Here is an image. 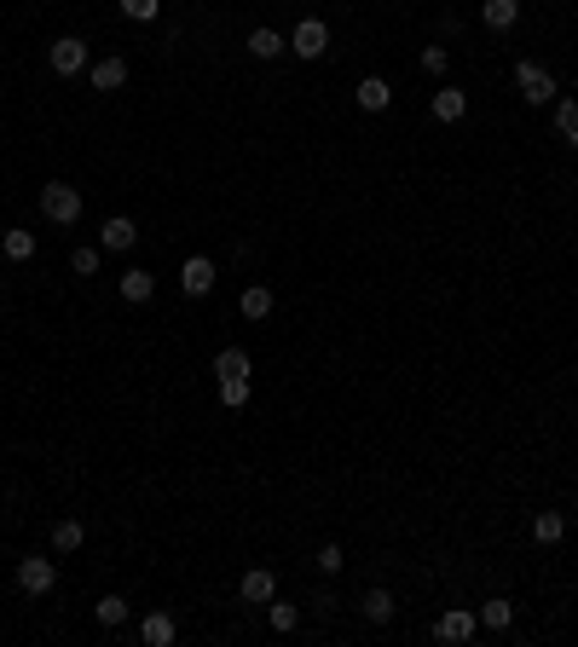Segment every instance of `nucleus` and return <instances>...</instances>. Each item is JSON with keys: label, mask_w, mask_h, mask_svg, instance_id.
<instances>
[{"label": "nucleus", "mask_w": 578, "mask_h": 647, "mask_svg": "<svg viewBox=\"0 0 578 647\" xmlns=\"http://www.w3.org/2000/svg\"><path fill=\"white\" fill-rule=\"evenodd\" d=\"M41 214H47L52 226H75V220H81V191L64 185V180L41 185Z\"/></svg>", "instance_id": "f257e3e1"}, {"label": "nucleus", "mask_w": 578, "mask_h": 647, "mask_svg": "<svg viewBox=\"0 0 578 647\" xmlns=\"http://www.w3.org/2000/svg\"><path fill=\"white\" fill-rule=\"evenodd\" d=\"M515 87H520V98H527V104H555V93H561V87H555V75L543 70V64H532V58L515 64Z\"/></svg>", "instance_id": "f03ea898"}, {"label": "nucleus", "mask_w": 578, "mask_h": 647, "mask_svg": "<svg viewBox=\"0 0 578 647\" xmlns=\"http://www.w3.org/2000/svg\"><path fill=\"white\" fill-rule=\"evenodd\" d=\"M289 52H296V58H324V52H330V24H324V18H307V24H296V35H289Z\"/></svg>", "instance_id": "7ed1b4c3"}, {"label": "nucleus", "mask_w": 578, "mask_h": 647, "mask_svg": "<svg viewBox=\"0 0 578 647\" xmlns=\"http://www.w3.org/2000/svg\"><path fill=\"white\" fill-rule=\"evenodd\" d=\"M52 584H58V566H52L47 555H24V561H18V589H24V596H47Z\"/></svg>", "instance_id": "20e7f679"}, {"label": "nucleus", "mask_w": 578, "mask_h": 647, "mask_svg": "<svg viewBox=\"0 0 578 647\" xmlns=\"http://www.w3.org/2000/svg\"><path fill=\"white\" fill-rule=\"evenodd\" d=\"M47 64H52L58 75H81V70H87V41L58 35V41H52V52H47Z\"/></svg>", "instance_id": "39448f33"}, {"label": "nucleus", "mask_w": 578, "mask_h": 647, "mask_svg": "<svg viewBox=\"0 0 578 647\" xmlns=\"http://www.w3.org/2000/svg\"><path fill=\"white\" fill-rule=\"evenodd\" d=\"M180 289L191 295V301H197V295H209V289H214V260H209V255H191V260L180 266Z\"/></svg>", "instance_id": "423d86ee"}, {"label": "nucleus", "mask_w": 578, "mask_h": 647, "mask_svg": "<svg viewBox=\"0 0 578 647\" xmlns=\"http://www.w3.org/2000/svg\"><path fill=\"white\" fill-rule=\"evenodd\" d=\"M87 81H93V93H116V87H127V58H99L93 70H87Z\"/></svg>", "instance_id": "0eeeda50"}, {"label": "nucleus", "mask_w": 578, "mask_h": 647, "mask_svg": "<svg viewBox=\"0 0 578 647\" xmlns=\"http://www.w3.org/2000/svg\"><path fill=\"white\" fill-rule=\"evenodd\" d=\"M353 98H358V111H388V104H394V87L381 81V75H365V81L353 87Z\"/></svg>", "instance_id": "6e6552de"}, {"label": "nucleus", "mask_w": 578, "mask_h": 647, "mask_svg": "<svg viewBox=\"0 0 578 647\" xmlns=\"http://www.w3.org/2000/svg\"><path fill=\"white\" fill-rule=\"evenodd\" d=\"M139 635H145V647H168L173 635H180V624H173L168 612H145V619H139Z\"/></svg>", "instance_id": "1a4fd4ad"}, {"label": "nucleus", "mask_w": 578, "mask_h": 647, "mask_svg": "<svg viewBox=\"0 0 578 647\" xmlns=\"http://www.w3.org/2000/svg\"><path fill=\"white\" fill-rule=\"evenodd\" d=\"M134 243H139V226L127 220V214H111V220H104V249L122 255V249H134Z\"/></svg>", "instance_id": "9d476101"}, {"label": "nucleus", "mask_w": 578, "mask_h": 647, "mask_svg": "<svg viewBox=\"0 0 578 647\" xmlns=\"http://www.w3.org/2000/svg\"><path fill=\"white\" fill-rule=\"evenodd\" d=\"M480 18H486V29H515L520 0H480Z\"/></svg>", "instance_id": "9b49d317"}, {"label": "nucleus", "mask_w": 578, "mask_h": 647, "mask_svg": "<svg viewBox=\"0 0 578 647\" xmlns=\"http://www.w3.org/2000/svg\"><path fill=\"white\" fill-rule=\"evenodd\" d=\"M150 295H157V278H150L145 266H127V272H122V301L139 306V301H150Z\"/></svg>", "instance_id": "f8f14e48"}, {"label": "nucleus", "mask_w": 578, "mask_h": 647, "mask_svg": "<svg viewBox=\"0 0 578 647\" xmlns=\"http://www.w3.org/2000/svg\"><path fill=\"white\" fill-rule=\"evenodd\" d=\"M463 111H468L463 87H440V93H434V116H440V122H463Z\"/></svg>", "instance_id": "ddd939ff"}, {"label": "nucleus", "mask_w": 578, "mask_h": 647, "mask_svg": "<svg viewBox=\"0 0 578 647\" xmlns=\"http://www.w3.org/2000/svg\"><path fill=\"white\" fill-rule=\"evenodd\" d=\"M434 635H440V642H468V635H474V612H445L440 624H434Z\"/></svg>", "instance_id": "4468645a"}, {"label": "nucleus", "mask_w": 578, "mask_h": 647, "mask_svg": "<svg viewBox=\"0 0 578 647\" xmlns=\"http://www.w3.org/2000/svg\"><path fill=\"white\" fill-rule=\"evenodd\" d=\"M480 624H486V630H509V624H515V601H504V596L480 601Z\"/></svg>", "instance_id": "2eb2a0df"}, {"label": "nucleus", "mask_w": 578, "mask_h": 647, "mask_svg": "<svg viewBox=\"0 0 578 647\" xmlns=\"http://www.w3.org/2000/svg\"><path fill=\"white\" fill-rule=\"evenodd\" d=\"M243 47H249V58H278V52L289 47V41H283L278 29H249V41H243Z\"/></svg>", "instance_id": "dca6fc26"}, {"label": "nucleus", "mask_w": 578, "mask_h": 647, "mask_svg": "<svg viewBox=\"0 0 578 647\" xmlns=\"http://www.w3.org/2000/svg\"><path fill=\"white\" fill-rule=\"evenodd\" d=\"M532 537H538V543H561V537H566V514L561 509H543L538 520H532Z\"/></svg>", "instance_id": "f3484780"}, {"label": "nucleus", "mask_w": 578, "mask_h": 647, "mask_svg": "<svg viewBox=\"0 0 578 647\" xmlns=\"http://www.w3.org/2000/svg\"><path fill=\"white\" fill-rule=\"evenodd\" d=\"M555 134L578 150V98H561V104H555Z\"/></svg>", "instance_id": "a211bd4d"}, {"label": "nucleus", "mask_w": 578, "mask_h": 647, "mask_svg": "<svg viewBox=\"0 0 578 647\" xmlns=\"http://www.w3.org/2000/svg\"><path fill=\"white\" fill-rule=\"evenodd\" d=\"M358 612H365L370 624H388V619H394V596H388V589H370V596L358 601Z\"/></svg>", "instance_id": "6ab92c4d"}, {"label": "nucleus", "mask_w": 578, "mask_h": 647, "mask_svg": "<svg viewBox=\"0 0 578 647\" xmlns=\"http://www.w3.org/2000/svg\"><path fill=\"white\" fill-rule=\"evenodd\" d=\"M81 520H58V526H52V550H58V555H75V550H81Z\"/></svg>", "instance_id": "aec40b11"}, {"label": "nucleus", "mask_w": 578, "mask_h": 647, "mask_svg": "<svg viewBox=\"0 0 578 647\" xmlns=\"http://www.w3.org/2000/svg\"><path fill=\"white\" fill-rule=\"evenodd\" d=\"M266 624H272L278 635H289V630L301 624V607H296V601H272V607H266Z\"/></svg>", "instance_id": "412c9836"}, {"label": "nucleus", "mask_w": 578, "mask_h": 647, "mask_svg": "<svg viewBox=\"0 0 578 647\" xmlns=\"http://www.w3.org/2000/svg\"><path fill=\"white\" fill-rule=\"evenodd\" d=\"M214 376H249V353L243 347H220L214 353Z\"/></svg>", "instance_id": "4be33fe9"}, {"label": "nucleus", "mask_w": 578, "mask_h": 647, "mask_svg": "<svg viewBox=\"0 0 578 647\" xmlns=\"http://www.w3.org/2000/svg\"><path fill=\"white\" fill-rule=\"evenodd\" d=\"M0 249H6V260H35V232H18L12 226V232L0 237Z\"/></svg>", "instance_id": "5701e85b"}, {"label": "nucleus", "mask_w": 578, "mask_h": 647, "mask_svg": "<svg viewBox=\"0 0 578 647\" xmlns=\"http://www.w3.org/2000/svg\"><path fill=\"white\" fill-rule=\"evenodd\" d=\"M237 306H243V318H266L272 312V289H266V283H249Z\"/></svg>", "instance_id": "b1692460"}, {"label": "nucleus", "mask_w": 578, "mask_h": 647, "mask_svg": "<svg viewBox=\"0 0 578 647\" xmlns=\"http://www.w3.org/2000/svg\"><path fill=\"white\" fill-rule=\"evenodd\" d=\"M220 404L226 411H243L249 404V376H220Z\"/></svg>", "instance_id": "393cba45"}, {"label": "nucleus", "mask_w": 578, "mask_h": 647, "mask_svg": "<svg viewBox=\"0 0 578 647\" xmlns=\"http://www.w3.org/2000/svg\"><path fill=\"white\" fill-rule=\"evenodd\" d=\"M237 596H243V601H272V573H260V566H255V573H243Z\"/></svg>", "instance_id": "a878e982"}, {"label": "nucleus", "mask_w": 578, "mask_h": 647, "mask_svg": "<svg viewBox=\"0 0 578 647\" xmlns=\"http://www.w3.org/2000/svg\"><path fill=\"white\" fill-rule=\"evenodd\" d=\"M93 619H99L104 630H116V624H127V601L122 596H104L99 607H93Z\"/></svg>", "instance_id": "bb28decb"}, {"label": "nucleus", "mask_w": 578, "mask_h": 647, "mask_svg": "<svg viewBox=\"0 0 578 647\" xmlns=\"http://www.w3.org/2000/svg\"><path fill=\"white\" fill-rule=\"evenodd\" d=\"M122 12L134 18V24H150V18L162 12V0H122Z\"/></svg>", "instance_id": "cd10ccee"}, {"label": "nucleus", "mask_w": 578, "mask_h": 647, "mask_svg": "<svg viewBox=\"0 0 578 647\" xmlns=\"http://www.w3.org/2000/svg\"><path fill=\"white\" fill-rule=\"evenodd\" d=\"M70 272H75V278H93V272H99V249H75Z\"/></svg>", "instance_id": "c85d7f7f"}, {"label": "nucleus", "mask_w": 578, "mask_h": 647, "mask_svg": "<svg viewBox=\"0 0 578 647\" xmlns=\"http://www.w3.org/2000/svg\"><path fill=\"white\" fill-rule=\"evenodd\" d=\"M422 70H428V75H445V70H451V52H445V47H422Z\"/></svg>", "instance_id": "c756f323"}, {"label": "nucleus", "mask_w": 578, "mask_h": 647, "mask_svg": "<svg viewBox=\"0 0 578 647\" xmlns=\"http://www.w3.org/2000/svg\"><path fill=\"white\" fill-rule=\"evenodd\" d=\"M342 561H347V555L335 550V543H324V550H319V573H342Z\"/></svg>", "instance_id": "7c9ffc66"}]
</instances>
